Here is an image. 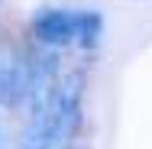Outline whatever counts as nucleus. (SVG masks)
<instances>
[{"instance_id": "2", "label": "nucleus", "mask_w": 152, "mask_h": 149, "mask_svg": "<svg viewBox=\"0 0 152 149\" xmlns=\"http://www.w3.org/2000/svg\"><path fill=\"white\" fill-rule=\"evenodd\" d=\"M0 146H3V126H0Z\"/></svg>"}, {"instance_id": "1", "label": "nucleus", "mask_w": 152, "mask_h": 149, "mask_svg": "<svg viewBox=\"0 0 152 149\" xmlns=\"http://www.w3.org/2000/svg\"><path fill=\"white\" fill-rule=\"evenodd\" d=\"M78 29H81V20L71 13H61V10H45L32 20V32L45 46H65L78 36Z\"/></svg>"}]
</instances>
